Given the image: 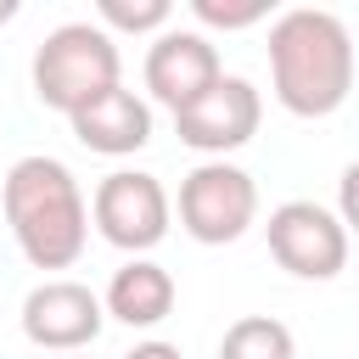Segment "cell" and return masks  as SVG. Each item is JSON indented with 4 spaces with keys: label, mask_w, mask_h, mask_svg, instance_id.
I'll return each instance as SVG.
<instances>
[{
    "label": "cell",
    "mask_w": 359,
    "mask_h": 359,
    "mask_svg": "<svg viewBox=\"0 0 359 359\" xmlns=\"http://www.w3.org/2000/svg\"><path fill=\"white\" fill-rule=\"evenodd\" d=\"M219 79H224L219 50H213V39L196 34V28H163L157 45L146 50V90H151L168 112H185V107L202 101Z\"/></svg>",
    "instance_id": "9"
},
{
    "label": "cell",
    "mask_w": 359,
    "mask_h": 359,
    "mask_svg": "<svg viewBox=\"0 0 359 359\" xmlns=\"http://www.w3.org/2000/svg\"><path fill=\"white\" fill-rule=\"evenodd\" d=\"M118 73H123V56H118L112 34L95 22H62L34 50V95L62 118H73L90 101H101L107 90H118Z\"/></svg>",
    "instance_id": "3"
},
{
    "label": "cell",
    "mask_w": 359,
    "mask_h": 359,
    "mask_svg": "<svg viewBox=\"0 0 359 359\" xmlns=\"http://www.w3.org/2000/svg\"><path fill=\"white\" fill-rule=\"evenodd\" d=\"M67 123H73V140L84 151H101V157H129L151 140V107L123 84L107 90L101 101H90L84 112H73Z\"/></svg>",
    "instance_id": "10"
},
{
    "label": "cell",
    "mask_w": 359,
    "mask_h": 359,
    "mask_svg": "<svg viewBox=\"0 0 359 359\" xmlns=\"http://www.w3.org/2000/svg\"><path fill=\"white\" fill-rule=\"evenodd\" d=\"M191 11H196V22L202 28H252V22H264L269 17V0H191Z\"/></svg>",
    "instance_id": "14"
},
{
    "label": "cell",
    "mask_w": 359,
    "mask_h": 359,
    "mask_svg": "<svg viewBox=\"0 0 359 359\" xmlns=\"http://www.w3.org/2000/svg\"><path fill=\"white\" fill-rule=\"evenodd\" d=\"M0 208H6V224H11V236H17V247L34 269L79 264V252L90 241V202H84L67 163H56L45 151L17 157L6 168Z\"/></svg>",
    "instance_id": "2"
},
{
    "label": "cell",
    "mask_w": 359,
    "mask_h": 359,
    "mask_svg": "<svg viewBox=\"0 0 359 359\" xmlns=\"http://www.w3.org/2000/svg\"><path fill=\"white\" fill-rule=\"evenodd\" d=\"M264 236H269L275 264H280L286 275H297V280H331V275L348 269V230H342V219H337L331 208H320V202H303V196H297V202L269 208Z\"/></svg>",
    "instance_id": "6"
},
{
    "label": "cell",
    "mask_w": 359,
    "mask_h": 359,
    "mask_svg": "<svg viewBox=\"0 0 359 359\" xmlns=\"http://www.w3.org/2000/svg\"><path fill=\"white\" fill-rule=\"evenodd\" d=\"M219 359H297V342L280 320L269 314H241L224 342H219Z\"/></svg>",
    "instance_id": "12"
},
{
    "label": "cell",
    "mask_w": 359,
    "mask_h": 359,
    "mask_svg": "<svg viewBox=\"0 0 359 359\" xmlns=\"http://www.w3.org/2000/svg\"><path fill=\"white\" fill-rule=\"evenodd\" d=\"M22 337L45 353H79L101 337L107 325V303L84 286V280H39L28 297H22Z\"/></svg>",
    "instance_id": "7"
},
{
    "label": "cell",
    "mask_w": 359,
    "mask_h": 359,
    "mask_svg": "<svg viewBox=\"0 0 359 359\" xmlns=\"http://www.w3.org/2000/svg\"><path fill=\"white\" fill-rule=\"evenodd\" d=\"M252 219H258V185L247 168L208 157L180 180V224L191 241H202V247L241 241L252 230Z\"/></svg>",
    "instance_id": "4"
},
{
    "label": "cell",
    "mask_w": 359,
    "mask_h": 359,
    "mask_svg": "<svg viewBox=\"0 0 359 359\" xmlns=\"http://www.w3.org/2000/svg\"><path fill=\"white\" fill-rule=\"evenodd\" d=\"M337 219H342L348 236H359V163H348L342 180H337Z\"/></svg>",
    "instance_id": "15"
},
{
    "label": "cell",
    "mask_w": 359,
    "mask_h": 359,
    "mask_svg": "<svg viewBox=\"0 0 359 359\" xmlns=\"http://www.w3.org/2000/svg\"><path fill=\"white\" fill-rule=\"evenodd\" d=\"M123 359H185V353H180L174 342H157V337H151V342H135Z\"/></svg>",
    "instance_id": "16"
},
{
    "label": "cell",
    "mask_w": 359,
    "mask_h": 359,
    "mask_svg": "<svg viewBox=\"0 0 359 359\" xmlns=\"http://www.w3.org/2000/svg\"><path fill=\"white\" fill-rule=\"evenodd\" d=\"M95 11L118 34H151V28L163 34L168 28V0H101Z\"/></svg>",
    "instance_id": "13"
},
{
    "label": "cell",
    "mask_w": 359,
    "mask_h": 359,
    "mask_svg": "<svg viewBox=\"0 0 359 359\" xmlns=\"http://www.w3.org/2000/svg\"><path fill=\"white\" fill-rule=\"evenodd\" d=\"M107 320L118 325H135V331H151L174 314V275L151 258H129L123 269H112L107 280Z\"/></svg>",
    "instance_id": "11"
},
{
    "label": "cell",
    "mask_w": 359,
    "mask_h": 359,
    "mask_svg": "<svg viewBox=\"0 0 359 359\" xmlns=\"http://www.w3.org/2000/svg\"><path fill=\"white\" fill-rule=\"evenodd\" d=\"M269 79L292 118H331L353 90V39L342 17L292 6L269 22Z\"/></svg>",
    "instance_id": "1"
},
{
    "label": "cell",
    "mask_w": 359,
    "mask_h": 359,
    "mask_svg": "<svg viewBox=\"0 0 359 359\" xmlns=\"http://www.w3.org/2000/svg\"><path fill=\"white\" fill-rule=\"evenodd\" d=\"M67 359H79V353H67Z\"/></svg>",
    "instance_id": "18"
},
{
    "label": "cell",
    "mask_w": 359,
    "mask_h": 359,
    "mask_svg": "<svg viewBox=\"0 0 359 359\" xmlns=\"http://www.w3.org/2000/svg\"><path fill=\"white\" fill-rule=\"evenodd\" d=\"M264 123V101L252 90V79L241 73H224L202 101H191L185 112H174V129L191 151H208V157H224V151H241Z\"/></svg>",
    "instance_id": "8"
},
{
    "label": "cell",
    "mask_w": 359,
    "mask_h": 359,
    "mask_svg": "<svg viewBox=\"0 0 359 359\" xmlns=\"http://www.w3.org/2000/svg\"><path fill=\"white\" fill-rule=\"evenodd\" d=\"M11 17H17V0H0V28H6Z\"/></svg>",
    "instance_id": "17"
},
{
    "label": "cell",
    "mask_w": 359,
    "mask_h": 359,
    "mask_svg": "<svg viewBox=\"0 0 359 359\" xmlns=\"http://www.w3.org/2000/svg\"><path fill=\"white\" fill-rule=\"evenodd\" d=\"M90 219L95 230L118 247V252H151L163 236H168V219H174V202L163 191L157 174H140V168H112L95 196H90Z\"/></svg>",
    "instance_id": "5"
}]
</instances>
